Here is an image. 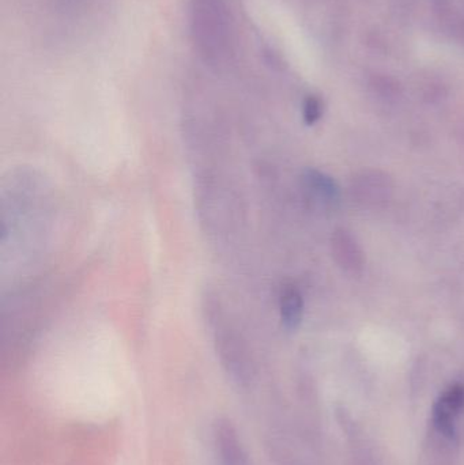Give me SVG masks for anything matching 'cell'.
Wrapping results in <instances>:
<instances>
[{
	"mask_svg": "<svg viewBox=\"0 0 464 465\" xmlns=\"http://www.w3.org/2000/svg\"><path fill=\"white\" fill-rule=\"evenodd\" d=\"M190 33L196 51L212 65L223 64L232 52V24L226 0H190Z\"/></svg>",
	"mask_w": 464,
	"mask_h": 465,
	"instance_id": "obj_1",
	"label": "cell"
},
{
	"mask_svg": "<svg viewBox=\"0 0 464 465\" xmlns=\"http://www.w3.org/2000/svg\"><path fill=\"white\" fill-rule=\"evenodd\" d=\"M464 407V385L457 384L449 388L440 401L435 404V420L436 428L443 436L449 439L455 437V418L462 411Z\"/></svg>",
	"mask_w": 464,
	"mask_h": 465,
	"instance_id": "obj_2",
	"label": "cell"
},
{
	"mask_svg": "<svg viewBox=\"0 0 464 465\" xmlns=\"http://www.w3.org/2000/svg\"><path fill=\"white\" fill-rule=\"evenodd\" d=\"M281 320L286 330H296L301 324L304 301L296 287H286L280 300Z\"/></svg>",
	"mask_w": 464,
	"mask_h": 465,
	"instance_id": "obj_3",
	"label": "cell"
},
{
	"mask_svg": "<svg viewBox=\"0 0 464 465\" xmlns=\"http://www.w3.org/2000/svg\"><path fill=\"white\" fill-rule=\"evenodd\" d=\"M335 256L345 268L356 270L361 267L362 257L359 246L346 232H340L334 237Z\"/></svg>",
	"mask_w": 464,
	"mask_h": 465,
	"instance_id": "obj_4",
	"label": "cell"
},
{
	"mask_svg": "<svg viewBox=\"0 0 464 465\" xmlns=\"http://www.w3.org/2000/svg\"><path fill=\"white\" fill-rule=\"evenodd\" d=\"M305 188L316 198L323 201H335L338 196V188L330 177L316 171H308L304 176Z\"/></svg>",
	"mask_w": 464,
	"mask_h": 465,
	"instance_id": "obj_5",
	"label": "cell"
},
{
	"mask_svg": "<svg viewBox=\"0 0 464 465\" xmlns=\"http://www.w3.org/2000/svg\"><path fill=\"white\" fill-rule=\"evenodd\" d=\"M321 114H323V105H321V101L319 100L315 95H311L305 100L304 108H302V116H304V122L307 123L308 125L315 124L316 122H319Z\"/></svg>",
	"mask_w": 464,
	"mask_h": 465,
	"instance_id": "obj_6",
	"label": "cell"
}]
</instances>
